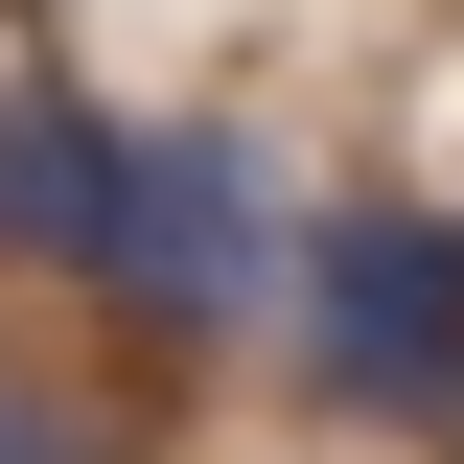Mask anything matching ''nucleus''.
<instances>
[{
  "label": "nucleus",
  "mask_w": 464,
  "mask_h": 464,
  "mask_svg": "<svg viewBox=\"0 0 464 464\" xmlns=\"http://www.w3.org/2000/svg\"><path fill=\"white\" fill-rule=\"evenodd\" d=\"M279 348H302V395L325 418H418L441 441L464 418V209H302V256H279Z\"/></svg>",
  "instance_id": "nucleus-1"
},
{
  "label": "nucleus",
  "mask_w": 464,
  "mask_h": 464,
  "mask_svg": "<svg viewBox=\"0 0 464 464\" xmlns=\"http://www.w3.org/2000/svg\"><path fill=\"white\" fill-rule=\"evenodd\" d=\"M279 163L232 140V116H186V140H140V186H116V256H93V302H140L163 348H209V325H256L279 302Z\"/></svg>",
  "instance_id": "nucleus-2"
},
{
  "label": "nucleus",
  "mask_w": 464,
  "mask_h": 464,
  "mask_svg": "<svg viewBox=\"0 0 464 464\" xmlns=\"http://www.w3.org/2000/svg\"><path fill=\"white\" fill-rule=\"evenodd\" d=\"M116 186H140V116H93L70 70H0V279H93Z\"/></svg>",
  "instance_id": "nucleus-3"
},
{
  "label": "nucleus",
  "mask_w": 464,
  "mask_h": 464,
  "mask_svg": "<svg viewBox=\"0 0 464 464\" xmlns=\"http://www.w3.org/2000/svg\"><path fill=\"white\" fill-rule=\"evenodd\" d=\"M0 464H70V418H47V395H0Z\"/></svg>",
  "instance_id": "nucleus-4"
},
{
  "label": "nucleus",
  "mask_w": 464,
  "mask_h": 464,
  "mask_svg": "<svg viewBox=\"0 0 464 464\" xmlns=\"http://www.w3.org/2000/svg\"><path fill=\"white\" fill-rule=\"evenodd\" d=\"M441 441H464V418H441Z\"/></svg>",
  "instance_id": "nucleus-5"
}]
</instances>
